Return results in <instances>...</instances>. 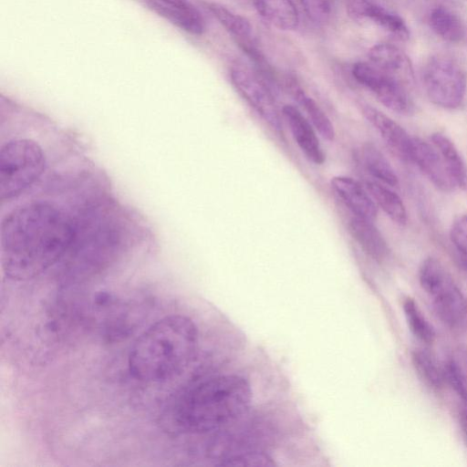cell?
I'll return each mask as SVG.
<instances>
[{
	"mask_svg": "<svg viewBox=\"0 0 467 467\" xmlns=\"http://www.w3.org/2000/svg\"><path fill=\"white\" fill-rule=\"evenodd\" d=\"M74 221L53 204L36 202L13 210L1 223V263L10 279H33L65 257Z\"/></svg>",
	"mask_w": 467,
	"mask_h": 467,
	"instance_id": "1",
	"label": "cell"
},
{
	"mask_svg": "<svg viewBox=\"0 0 467 467\" xmlns=\"http://www.w3.org/2000/svg\"><path fill=\"white\" fill-rule=\"evenodd\" d=\"M251 400L250 384L243 377H205L185 385L167 400L160 423L169 434H204L239 419Z\"/></svg>",
	"mask_w": 467,
	"mask_h": 467,
	"instance_id": "2",
	"label": "cell"
},
{
	"mask_svg": "<svg viewBox=\"0 0 467 467\" xmlns=\"http://www.w3.org/2000/svg\"><path fill=\"white\" fill-rule=\"evenodd\" d=\"M198 347L192 320L166 316L150 325L133 343L129 369L138 380L161 382L176 377L192 362Z\"/></svg>",
	"mask_w": 467,
	"mask_h": 467,
	"instance_id": "3",
	"label": "cell"
},
{
	"mask_svg": "<svg viewBox=\"0 0 467 467\" xmlns=\"http://www.w3.org/2000/svg\"><path fill=\"white\" fill-rule=\"evenodd\" d=\"M119 244V226L115 222L99 212H89L74 222L72 244L65 257L68 256L77 267L94 270L110 260Z\"/></svg>",
	"mask_w": 467,
	"mask_h": 467,
	"instance_id": "4",
	"label": "cell"
},
{
	"mask_svg": "<svg viewBox=\"0 0 467 467\" xmlns=\"http://www.w3.org/2000/svg\"><path fill=\"white\" fill-rule=\"evenodd\" d=\"M46 168L38 143L30 139H14L0 150V198L16 197L37 181Z\"/></svg>",
	"mask_w": 467,
	"mask_h": 467,
	"instance_id": "5",
	"label": "cell"
},
{
	"mask_svg": "<svg viewBox=\"0 0 467 467\" xmlns=\"http://www.w3.org/2000/svg\"><path fill=\"white\" fill-rule=\"evenodd\" d=\"M419 279L441 322L455 331H466L467 298L442 264L436 258H426Z\"/></svg>",
	"mask_w": 467,
	"mask_h": 467,
	"instance_id": "6",
	"label": "cell"
},
{
	"mask_svg": "<svg viewBox=\"0 0 467 467\" xmlns=\"http://www.w3.org/2000/svg\"><path fill=\"white\" fill-rule=\"evenodd\" d=\"M422 82L428 98L439 107L455 109L464 99L466 75L461 65L450 56H432L423 68Z\"/></svg>",
	"mask_w": 467,
	"mask_h": 467,
	"instance_id": "7",
	"label": "cell"
},
{
	"mask_svg": "<svg viewBox=\"0 0 467 467\" xmlns=\"http://www.w3.org/2000/svg\"><path fill=\"white\" fill-rule=\"evenodd\" d=\"M352 75L388 109L400 114L412 112V100L403 82L395 76L365 62L356 63L352 68Z\"/></svg>",
	"mask_w": 467,
	"mask_h": 467,
	"instance_id": "8",
	"label": "cell"
},
{
	"mask_svg": "<svg viewBox=\"0 0 467 467\" xmlns=\"http://www.w3.org/2000/svg\"><path fill=\"white\" fill-rule=\"evenodd\" d=\"M232 83L241 96L276 131L282 130L275 95L266 83L250 69L234 65L230 70Z\"/></svg>",
	"mask_w": 467,
	"mask_h": 467,
	"instance_id": "9",
	"label": "cell"
},
{
	"mask_svg": "<svg viewBox=\"0 0 467 467\" xmlns=\"http://www.w3.org/2000/svg\"><path fill=\"white\" fill-rule=\"evenodd\" d=\"M350 18L358 22L369 21L400 40H408L410 30L405 21L396 13L371 0H346Z\"/></svg>",
	"mask_w": 467,
	"mask_h": 467,
	"instance_id": "10",
	"label": "cell"
},
{
	"mask_svg": "<svg viewBox=\"0 0 467 467\" xmlns=\"http://www.w3.org/2000/svg\"><path fill=\"white\" fill-rule=\"evenodd\" d=\"M153 12L180 29L195 36L205 31L201 12L189 0H143Z\"/></svg>",
	"mask_w": 467,
	"mask_h": 467,
	"instance_id": "11",
	"label": "cell"
},
{
	"mask_svg": "<svg viewBox=\"0 0 467 467\" xmlns=\"http://www.w3.org/2000/svg\"><path fill=\"white\" fill-rule=\"evenodd\" d=\"M410 161L414 162L438 189L451 192L456 187L434 145L431 146L421 139L413 137Z\"/></svg>",
	"mask_w": 467,
	"mask_h": 467,
	"instance_id": "12",
	"label": "cell"
},
{
	"mask_svg": "<svg viewBox=\"0 0 467 467\" xmlns=\"http://www.w3.org/2000/svg\"><path fill=\"white\" fill-rule=\"evenodd\" d=\"M362 113L394 154L403 161H410L413 137L399 123L374 107L364 105Z\"/></svg>",
	"mask_w": 467,
	"mask_h": 467,
	"instance_id": "13",
	"label": "cell"
},
{
	"mask_svg": "<svg viewBox=\"0 0 467 467\" xmlns=\"http://www.w3.org/2000/svg\"><path fill=\"white\" fill-rule=\"evenodd\" d=\"M331 187L338 198L355 214L368 221L377 218V205L367 191L357 180L347 176L332 178Z\"/></svg>",
	"mask_w": 467,
	"mask_h": 467,
	"instance_id": "14",
	"label": "cell"
},
{
	"mask_svg": "<svg viewBox=\"0 0 467 467\" xmlns=\"http://www.w3.org/2000/svg\"><path fill=\"white\" fill-rule=\"evenodd\" d=\"M282 112L295 140L305 156L315 164H322L326 157L308 120L297 108L292 105H285Z\"/></svg>",
	"mask_w": 467,
	"mask_h": 467,
	"instance_id": "15",
	"label": "cell"
},
{
	"mask_svg": "<svg viewBox=\"0 0 467 467\" xmlns=\"http://www.w3.org/2000/svg\"><path fill=\"white\" fill-rule=\"evenodd\" d=\"M372 65L398 78L402 82L413 78V69L409 57L398 47L388 43L374 45L368 50Z\"/></svg>",
	"mask_w": 467,
	"mask_h": 467,
	"instance_id": "16",
	"label": "cell"
},
{
	"mask_svg": "<svg viewBox=\"0 0 467 467\" xmlns=\"http://www.w3.org/2000/svg\"><path fill=\"white\" fill-rule=\"evenodd\" d=\"M348 231L362 250L372 259L382 262L388 257V244L373 222L355 216L348 223Z\"/></svg>",
	"mask_w": 467,
	"mask_h": 467,
	"instance_id": "17",
	"label": "cell"
},
{
	"mask_svg": "<svg viewBox=\"0 0 467 467\" xmlns=\"http://www.w3.org/2000/svg\"><path fill=\"white\" fill-rule=\"evenodd\" d=\"M257 13L269 24L283 31H292L299 25L297 8L292 0H254Z\"/></svg>",
	"mask_w": 467,
	"mask_h": 467,
	"instance_id": "18",
	"label": "cell"
},
{
	"mask_svg": "<svg viewBox=\"0 0 467 467\" xmlns=\"http://www.w3.org/2000/svg\"><path fill=\"white\" fill-rule=\"evenodd\" d=\"M431 141L441 154L455 186L467 190V166L454 143L440 132L431 135Z\"/></svg>",
	"mask_w": 467,
	"mask_h": 467,
	"instance_id": "19",
	"label": "cell"
},
{
	"mask_svg": "<svg viewBox=\"0 0 467 467\" xmlns=\"http://www.w3.org/2000/svg\"><path fill=\"white\" fill-rule=\"evenodd\" d=\"M429 24L431 30L444 41L458 43L464 37L465 32L462 20L444 5H437L431 9Z\"/></svg>",
	"mask_w": 467,
	"mask_h": 467,
	"instance_id": "20",
	"label": "cell"
},
{
	"mask_svg": "<svg viewBox=\"0 0 467 467\" xmlns=\"http://www.w3.org/2000/svg\"><path fill=\"white\" fill-rule=\"evenodd\" d=\"M286 86L297 104L307 113L312 124L321 137L329 141L333 140L335 138L333 124L317 103L307 96L295 81H287Z\"/></svg>",
	"mask_w": 467,
	"mask_h": 467,
	"instance_id": "21",
	"label": "cell"
},
{
	"mask_svg": "<svg viewBox=\"0 0 467 467\" xmlns=\"http://www.w3.org/2000/svg\"><path fill=\"white\" fill-rule=\"evenodd\" d=\"M365 188L374 202L396 223L405 224L408 220L406 207L400 197L388 187L377 182L368 181Z\"/></svg>",
	"mask_w": 467,
	"mask_h": 467,
	"instance_id": "22",
	"label": "cell"
},
{
	"mask_svg": "<svg viewBox=\"0 0 467 467\" xmlns=\"http://www.w3.org/2000/svg\"><path fill=\"white\" fill-rule=\"evenodd\" d=\"M361 160L366 171L375 179L389 186H397L399 178L389 161L372 143H365L361 150Z\"/></svg>",
	"mask_w": 467,
	"mask_h": 467,
	"instance_id": "23",
	"label": "cell"
},
{
	"mask_svg": "<svg viewBox=\"0 0 467 467\" xmlns=\"http://www.w3.org/2000/svg\"><path fill=\"white\" fill-rule=\"evenodd\" d=\"M207 7L219 23L239 42L249 40L252 26L247 18L217 3H208Z\"/></svg>",
	"mask_w": 467,
	"mask_h": 467,
	"instance_id": "24",
	"label": "cell"
},
{
	"mask_svg": "<svg viewBox=\"0 0 467 467\" xmlns=\"http://www.w3.org/2000/svg\"><path fill=\"white\" fill-rule=\"evenodd\" d=\"M403 311L410 332L420 341L431 344L436 337L433 327L428 322L413 298L403 303Z\"/></svg>",
	"mask_w": 467,
	"mask_h": 467,
	"instance_id": "25",
	"label": "cell"
},
{
	"mask_svg": "<svg viewBox=\"0 0 467 467\" xmlns=\"http://www.w3.org/2000/svg\"><path fill=\"white\" fill-rule=\"evenodd\" d=\"M413 365L424 380L432 389H439L445 380L443 369H441L432 355L425 349H417L412 353Z\"/></svg>",
	"mask_w": 467,
	"mask_h": 467,
	"instance_id": "26",
	"label": "cell"
},
{
	"mask_svg": "<svg viewBox=\"0 0 467 467\" xmlns=\"http://www.w3.org/2000/svg\"><path fill=\"white\" fill-rule=\"evenodd\" d=\"M221 465L224 466H273L275 463L267 454L261 451L235 452L221 460Z\"/></svg>",
	"mask_w": 467,
	"mask_h": 467,
	"instance_id": "27",
	"label": "cell"
},
{
	"mask_svg": "<svg viewBox=\"0 0 467 467\" xmlns=\"http://www.w3.org/2000/svg\"><path fill=\"white\" fill-rule=\"evenodd\" d=\"M451 240L458 253L462 268L467 272V215L459 217L453 223Z\"/></svg>",
	"mask_w": 467,
	"mask_h": 467,
	"instance_id": "28",
	"label": "cell"
},
{
	"mask_svg": "<svg viewBox=\"0 0 467 467\" xmlns=\"http://www.w3.org/2000/svg\"><path fill=\"white\" fill-rule=\"evenodd\" d=\"M304 13L317 25H324L332 15L331 0H299Z\"/></svg>",
	"mask_w": 467,
	"mask_h": 467,
	"instance_id": "29",
	"label": "cell"
},
{
	"mask_svg": "<svg viewBox=\"0 0 467 467\" xmlns=\"http://www.w3.org/2000/svg\"><path fill=\"white\" fill-rule=\"evenodd\" d=\"M445 380L451 385L455 392L467 403V383L465 376L456 361L449 360L444 368Z\"/></svg>",
	"mask_w": 467,
	"mask_h": 467,
	"instance_id": "30",
	"label": "cell"
},
{
	"mask_svg": "<svg viewBox=\"0 0 467 467\" xmlns=\"http://www.w3.org/2000/svg\"><path fill=\"white\" fill-rule=\"evenodd\" d=\"M460 422L462 429L467 438V405H465L460 411Z\"/></svg>",
	"mask_w": 467,
	"mask_h": 467,
	"instance_id": "31",
	"label": "cell"
}]
</instances>
